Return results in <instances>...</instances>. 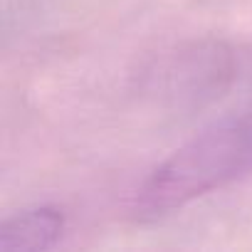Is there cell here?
<instances>
[{
	"instance_id": "7a4b0ae2",
	"label": "cell",
	"mask_w": 252,
	"mask_h": 252,
	"mask_svg": "<svg viewBox=\"0 0 252 252\" xmlns=\"http://www.w3.org/2000/svg\"><path fill=\"white\" fill-rule=\"evenodd\" d=\"M64 213L52 205L20 210L0 225L3 252H40L52 247L64 232Z\"/></svg>"
},
{
	"instance_id": "6da1fadb",
	"label": "cell",
	"mask_w": 252,
	"mask_h": 252,
	"mask_svg": "<svg viewBox=\"0 0 252 252\" xmlns=\"http://www.w3.org/2000/svg\"><path fill=\"white\" fill-rule=\"evenodd\" d=\"M252 173V114L225 116L186 141L139 186L134 213L158 220Z\"/></svg>"
}]
</instances>
